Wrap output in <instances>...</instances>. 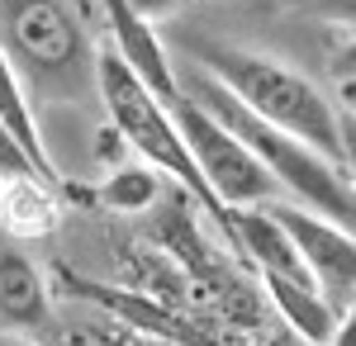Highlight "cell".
Listing matches in <instances>:
<instances>
[{
    "label": "cell",
    "instance_id": "obj_1",
    "mask_svg": "<svg viewBox=\"0 0 356 346\" xmlns=\"http://www.w3.org/2000/svg\"><path fill=\"white\" fill-rule=\"evenodd\" d=\"M181 90H186L191 100H200L214 119H223V124L261 157V166L271 171V181L280 186V199H290V204H300V209L328 218V223L347 228L356 238V186L347 181L342 161H332L328 152L309 147L304 138L280 133L266 119H257V114H252L228 85H219L204 67L186 72V76H181Z\"/></svg>",
    "mask_w": 356,
    "mask_h": 346
},
{
    "label": "cell",
    "instance_id": "obj_2",
    "mask_svg": "<svg viewBox=\"0 0 356 346\" xmlns=\"http://www.w3.org/2000/svg\"><path fill=\"white\" fill-rule=\"evenodd\" d=\"M95 95H100V105L110 114V129L119 133V142H124L138 161H147L152 171H162L166 181L181 190V195H191L204 213H214L219 238L233 247L228 209L214 199V190L204 186V176H200L191 147H186V138H181V124H176L171 105H166L162 95H152L110 48L95 53Z\"/></svg>",
    "mask_w": 356,
    "mask_h": 346
},
{
    "label": "cell",
    "instance_id": "obj_3",
    "mask_svg": "<svg viewBox=\"0 0 356 346\" xmlns=\"http://www.w3.org/2000/svg\"><path fill=\"white\" fill-rule=\"evenodd\" d=\"M195 57H200L195 67H204L219 85H228L257 119H266L280 133L304 138L309 147L337 161V100L323 95L309 76L266 53L233 48V43H200Z\"/></svg>",
    "mask_w": 356,
    "mask_h": 346
},
{
    "label": "cell",
    "instance_id": "obj_4",
    "mask_svg": "<svg viewBox=\"0 0 356 346\" xmlns=\"http://www.w3.org/2000/svg\"><path fill=\"white\" fill-rule=\"evenodd\" d=\"M0 48L48 95L81 100L95 90V48L76 0H0Z\"/></svg>",
    "mask_w": 356,
    "mask_h": 346
},
{
    "label": "cell",
    "instance_id": "obj_5",
    "mask_svg": "<svg viewBox=\"0 0 356 346\" xmlns=\"http://www.w3.org/2000/svg\"><path fill=\"white\" fill-rule=\"evenodd\" d=\"M171 114H176V124H181V138H186V147H191L204 186L214 190V199H219L228 213L280 199V186L271 181V171L261 166V157H257L223 119H214L200 100H191V95L181 90V100L171 105Z\"/></svg>",
    "mask_w": 356,
    "mask_h": 346
},
{
    "label": "cell",
    "instance_id": "obj_6",
    "mask_svg": "<svg viewBox=\"0 0 356 346\" xmlns=\"http://www.w3.org/2000/svg\"><path fill=\"white\" fill-rule=\"evenodd\" d=\"M266 209H271L275 223L290 233L300 261L309 266V275L318 280V290L332 299V308H337V313L352 308L356 304V238L352 233L337 228V223H328V218H318V213L300 209V204H290V199H271Z\"/></svg>",
    "mask_w": 356,
    "mask_h": 346
},
{
    "label": "cell",
    "instance_id": "obj_7",
    "mask_svg": "<svg viewBox=\"0 0 356 346\" xmlns=\"http://www.w3.org/2000/svg\"><path fill=\"white\" fill-rule=\"evenodd\" d=\"M100 19L110 28V53L134 72L152 95H162L166 105L181 100V72L166 53V43L157 38L152 19H143L129 0H100Z\"/></svg>",
    "mask_w": 356,
    "mask_h": 346
},
{
    "label": "cell",
    "instance_id": "obj_8",
    "mask_svg": "<svg viewBox=\"0 0 356 346\" xmlns=\"http://www.w3.org/2000/svg\"><path fill=\"white\" fill-rule=\"evenodd\" d=\"M53 322V299L43 270L29 261L24 252L5 247L0 252V327L5 332H43Z\"/></svg>",
    "mask_w": 356,
    "mask_h": 346
},
{
    "label": "cell",
    "instance_id": "obj_9",
    "mask_svg": "<svg viewBox=\"0 0 356 346\" xmlns=\"http://www.w3.org/2000/svg\"><path fill=\"white\" fill-rule=\"evenodd\" d=\"M62 223V199L57 181L48 176H15L0 181V228L15 242H43Z\"/></svg>",
    "mask_w": 356,
    "mask_h": 346
},
{
    "label": "cell",
    "instance_id": "obj_10",
    "mask_svg": "<svg viewBox=\"0 0 356 346\" xmlns=\"http://www.w3.org/2000/svg\"><path fill=\"white\" fill-rule=\"evenodd\" d=\"M261 290L275 304V313L285 318V327L304 337L309 346H323L337 327V308L332 299L314 280H295V275H261Z\"/></svg>",
    "mask_w": 356,
    "mask_h": 346
},
{
    "label": "cell",
    "instance_id": "obj_11",
    "mask_svg": "<svg viewBox=\"0 0 356 346\" xmlns=\"http://www.w3.org/2000/svg\"><path fill=\"white\" fill-rule=\"evenodd\" d=\"M0 124L19 138V142L29 147V157H33V161H38V166H43V171L57 181L53 157H48V147H43V133H38L33 100H29V81L19 76V67L10 62V53H5V48H0Z\"/></svg>",
    "mask_w": 356,
    "mask_h": 346
},
{
    "label": "cell",
    "instance_id": "obj_12",
    "mask_svg": "<svg viewBox=\"0 0 356 346\" xmlns=\"http://www.w3.org/2000/svg\"><path fill=\"white\" fill-rule=\"evenodd\" d=\"M162 186H166L162 171H152L147 161H129V166H114L110 181L95 190V199L114 213H143L162 199Z\"/></svg>",
    "mask_w": 356,
    "mask_h": 346
},
{
    "label": "cell",
    "instance_id": "obj_13",
    "mask_svg": "<svg viewBox=\"0 0 356 346\" xmlns=\"http://www.w3.org/2000/svg\"><path fill=\"white\" fill-rule=\"evenodd\" d=\"M15 176H48V171L29 157V147L0 124V181H15ZM48 181H53V176H48Z\"/></svg>",
    "mask_w": 356,
    "mask_h": 346
},
{
    "label": "cell",
    "instance_id": "obj_14",
    "mask_svg": "<svg viewBox=\"0 0 356 346\" xmlns=\"http://www.w3.org/2000/svg\"><path fill=\"white\" fill-rule=\"evenodd\" d=\"M337 161L347 171V181L356 186V119L337 109Z\"/></svg>",
    "mask_w": 356,
    "mask_h": 346
},
{
    "label": "cell",
    "instance_id": "obj_15",
    "mask_svg": "<svg viewBox=\"0 0 356 346\" xmlns=\"http://www.w3.org/2000/svg\"><path fill=\"white\" fill-rule=\"evenodd\" d=\"M323 346H356V304L337 313V327H332V337Z\"/></svg>",
    "mask_w": 356,
    "mask_h": 346
},
{
    "label": "cell",
    "instance_id": "obj_16",
    "mask_svg": "<svg viewBox=\"0 0 356 346\" xmlns=\"http://www.w3.org/2000/svg\"><path fill=\"white\" fill-rule=\"evenodd\" d=\"M129 5H134L143 19H166V15H171L181 0H129Z\"/></svg>",
    "mask_w": 356,
    "mask_h": 346
},
{
    "label": "cell",
    "instance_id": "obj_17",
    "mask_svg": "<svg viewBox=\"0 0 356 346\" xmlns=\"http://www.w3.org/2000/svg\"><path fill=\"white\" fill-rule=\"evenodd\" d=\"M332 100H337L342 114H352V119H356V76H337V95H332Z\"/></svg>",
    "mask_w": 356,
    "mask_h": 346
},
{
    "label": "cell",
    "instance_id": "obj_18",
    "mask_svg": "<svg viewBox=\"0 0 356 346\" xmlns=\"http://www.w3.org/2000/svg\"><path fill=\"white\" fill-rule=\"evenodd\" d=\"M337 76H356V38L337 53Z\"/></svg>",
    "mask_w": 356,
    "mask_h": 346
},
{
    "label": "cell",
    "instance_id": "obj_19",
    "mask_svg": "<svg viewBox=\"0 0 356 346\" xmlns=\"http://www.w3.org/2000/svg\"><path fill=\"white\" fill-rule=\"evenodd\" d=\"M332 15H342L347 24H356V0H332Z\"/></svg>",
    "mask_w": 356,
    "mask_h": 346
},
{
    "label": "cell",
    "instance_id": "obj_20",
    "mask_svg": "<svg viewBox=\"0 0 356 346\" xmlns=\"http://www.w3.org/2000/svg\"><path fill=\"white\" fill-rule=\"evenodd\" d=\"M0 346H38V342H29L24 332H0Z\"/></svg>",
    "mask_w": 356,
    "mask_h": 346
}]
</instances>
